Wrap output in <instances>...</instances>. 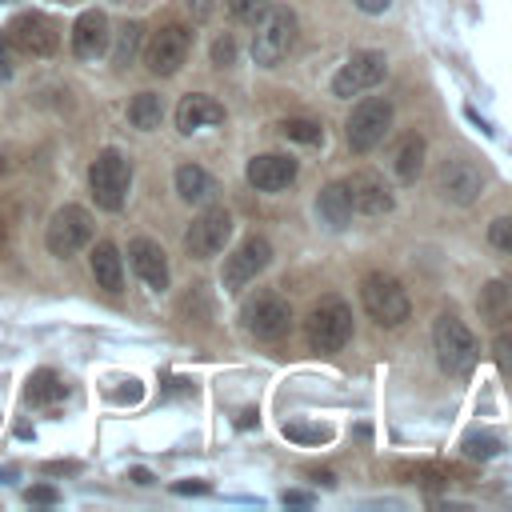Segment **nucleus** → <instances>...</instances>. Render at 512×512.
Segmentation results:
<instances>
[{
  "label": "nucleus",
  "instance_id": "f257e3e1",
  "mask_svg": "<svg viewBox=\"0 0 512 512\" xmlns=\"http://www.w3.org/2000/svg\"><path fill=\"white\" fill-rule=\"evenodd\" d=\"M296 44V16L288 8H272L256 20V32H252V60L260 68H276Z\"/></svg>",
  "mask_w": 512,
  "mask_h": 512
},
{
  "label": "nucleus",
  "instance_id": "f03ea898",
  "mask_svg": "<svg viewBox=\"0 0 512 512\" xmlns=\"http://www.w3.org/2000/svg\"><path fill=\"white\" fill-rule=\"evenodd\" d=\"M128 184H132V164L124 152L116 148H104L92 168H88V188H92V200L108 212L124 208V196H128Z\"/></svg>",
  "mask_w": 512,
  "mask_h": 512
},
{
  "label": "nucleus",
  "instance_id": "7ed1b4c3",
  "mask_svg": "<svg viewBox=\"0 0 512 512\" xmlns=\"http://www.w3.org/2000/svg\"><path fill=\"white\" fill-rule=\"evenodd\" d=\"M432 344H436V360H440L444 372L464 376V372L476 368L480 344H476V336L468 332L464 320H456V316H440L436 328H432Z\"/></svg>",
  "mask_w": 512,
  "mask_h": 512
},
{
  "label": "nucleus",
  "instance_id": "20e7f679",
  "mask_svg": "<svg viewBox=\"0 0 512 512\" xmlns=\"http://www.w3.org/2000/svg\"><path fill=\"white\" fill-rule=\"evenodd\" d=\"M360 300H364V312L376 320V324H384V328H396V324H404L408 320V292L400 288V280L396 276H384V272H368L364 280H360Z\"/></svg>",
  "mask_w": 512,
  "mask_h": 512
},
{
  "label": "nucleus",
  "instance_id": "39448f33",
  "mask_svg": "<svg viewBox=\"0 0 512 512\" xmlns=\"http://www.w3.org/2000/svg\"><path fill=\"white\" fill-rule=\"evenodd\" d=\"M352 340V308L344 300H320L308 312V344L316 352H340Z\"/></svg>",
  "mask_w": 512,
  "mask_h": 512
},
{
  "label": "nucleus",
  "instance_id": "423d86ee",
  "mask_svg": "<svg viewBox=\"0 0 512 512\" xmlns=\"http://www.w3.org/2000/svg\"><path fill=\"white\" fill-rule=\"evenodd\" d=\"M384 72H388L384 52H376V48H360V52H352V56L340 64V72L332 76V96L352 100V96L376 88V84L384 80Z\"/></svg>",
  "mask_w": 512,
  "mask_h": 512
},
{
  "label": "nucleus",
  "instance_id": "0eeeda50",
  "mask_svg": "<svg viewBox=\"0 0 512 512\" xmlns=\"http://www.w3.org/2000/svg\"><path fill=\"white\" fill-rule=\"evenodd\" d=\"M388 128H392V104L380 100V96H368V100H360L352 108L344 136H348V148L352 152H372L388 136Z\"/></svg>",
  "mask_w": 512,
  "mask_h": 512
},
{
  "label": "nucleus",
  "instance_id": "6e6552de",
  "mask_svg": "<svg viewBox=\"0 0 512 512\" xmlns=\"http://www.w3.org/2000/svg\"><path fill=\"white\" fill-rule=\"evenodd\" d=\"M92 240V216L80 208V204H64L52 212L48 220V232H44V244L52 256H76L84 244Z\"/></svg>",
  "mask_w": 512,
  "mask_h": 512
},
{
  "label": "nucleus",
  "instance_id": "1a4fd4ad",
  "mask_svg": "<svg viewBox=\"0 0 512 512\" xmlns=\"http://www.w3.org/2000/svg\"><path fill=\"white\" fill-rule=\"evenodd\" d=\"M228 236H232V216H228L224 208H204V212L188 224V232H184V252H188L192 260H208V256L224 252Z\"/></svg>",
  "mask_w": 512,
  "mask_h": 512
},
{
  "label": "nucleus",
  "instance_id": "9d476101",
  "mask_svg": "<svg viewBox=\"0 0 512 512\" xmlns=\"http://www.w3.org/2000/svg\"><path fill=\"white\" fill-rule=\"evenodd\" d=\"M244 328L256 336V340H280L288 336L292 328V308L288 300H280L276 292H260L244 304Z\"/></svg>",
  "mask_w": 512,
  "mask_h": 512
},
{
  "label": "nucleus",
  "instance_id": "9b49d317",
  "mask_svg": "<svg viewBox=\"0 0 512 512\" xmlns=\"http://www.w3.org/2000/svg\"><path fill=\"white\" fill-rule=\"evenodd\" d=\"M188 48H192V32H188L184 24H164V28L148 40L144 64H148V72H156V76H172V72H180V64L188 60Z\"/></svg>",
  "mask_w": 512,
  "mask_h": 512
},
{
  "label": "nucleus",
  "instance_id": "f8f14e48",
  "mask_svg": "<svg viewBox=\"0 0 512 512\" xmlns=\"http://www.w3.org/2000/svg\"><path fill=\"white\" fill-rule=\"evenodd\" d=\"M268 260H272V244L264 236H248L232 256H224V272H220L224 288L228 292H240L248 280H256L268 268Z\"/></svg>",
  "mask_w": 512,
  "mask_h": 512
},
{
  "label": "nucleus",
  "instance_id": "ddd939ff",
  "mask_svg": "<svg viewBox=\"0 0 512 512\" xmlns=\"http://www.w3.org/2000/svg\"><path fill=\"white\" fill-rule=\"evenodd\" d=\"M4 36L12 40V48H20V52H28V56H52L56 44H60L56 24H52L48 16H40V12H20V16L4 28Z\"/></svg>",
  "mask_w": 512,
  "mask_h": 512
},
{
  "label": "nucleus",
  "instance_id": "4468645a",
  "mask_svg": "<svg viewBox=\"0 0 512 512\" xmlns=\"http://www.w3.org/2000/svg\"><path fill=\"white\" fill-rule=\"evenodd\" d=\"M436 188H440V196L448 200V204H476V196L484 192V180H480V172L468 164V160H444L440 164V172H436Z\"/></svg>",
  "mask_w": 512,
  "mask_h": 512
},
{
  "label": "nucleus",
  "instance_id": "2eb2a0df",
  "mask_svg": "<svg viewBox=\"0 0 512 512\" xmlns=\"http://www.w3.org/2000/svg\"><path fill=\"white\" fill-rule=\"evenodd\" d=\"M244 176H248V184L256 192H280V188H288L296 180V160L284 156V152H264V156L248 160Z\"/></svg>",
  "mask_w": 512,
  "mask_h": 512
},
{
  "label": "nucleus",
  "instance_id": "dca6fc26",
  "mask_svg": "<svg viewBox=\"0 0 512 512\" xmlns=\"http://www.w3.org/2000/svg\"><path fill=\"white\" fill-rule=\"evenodd\" d=\"M128 264H132V272L148 284V288H168V256H164V248L156 244V240H148V236H136L132 244H128Z\"/></svg>",
  "mask_w": 512,
  "mask_h": 512
},
{
  "label": "nucleus",
  "instance_id": "f3484780",
  "mask_svg": "<svg viewBox=\"0 0 512 512\" xmlns=\"http://www.w3.org/2000/svg\"><path fill=\"white\" fill-rule=\"evenodd\" d=\"M344 188H348V196H352V208H356V212L380 216V212H388V208H392V188H388V184H384V176H376V172H352V176L344 180Z\"/></svg>",
  "mask_w": 512,
  "mask_h": 512
},
{
  "label": "nucleus",
  "instance_id": "a211bd4d",
  "mask_svg": "<svg viewBox=\"0 0 512 512\" xmlns=\"http://www.w3.org/2000/svg\"><path fill=\"white\" fill-rule=\"evenodd\" d=\"M108 48V16L104 12H80L72 24V52L80 60H96Z\"/></svg>",
  "mask_w": 512,
  "mask_h": 512
},
{
  "label": "nucleus",
  "instance_id": "6ab92c4d",
  "mask_svg": "<svg viewBox=\"0 0 512 512\" xmlns=\"http://www.w3.org/2000/svg\"><path fill=\"white\" fill-rule=\"evenodd\" d=\"M220 120H224V108H220L212 96H204V92L184 96L180 108H176V128H180L184 136L196 132V128H212V124H220Z\"/></svg>",
  "mask_w": 512,
  "mask_h": 512
},
{
  "label": "nucleus",
  "instance_id": "aec40b11",
  "mask_svg": "<svg viewBox=\"0 0 512 512\" xmlns=\"http://www.w3.org/2000/svg\"><path fill=\"white\" fill-rule=\"evenodd\" d=\"M352 212H356V208H352V196H348L344 180L320 188V196H316V216H320L328 228H348V224H352Z\"/></svg>",
  "mask_w": 512,
  "mask_h": 512
},
{
  "label": "nucleus",
  "instance_id": "412c9836",
  "mask_svg": "<svg viewBox=\"0 0 512 512\" xmlns=\"http://www.w3.org/2000/svg\"><path fill=\"white\" fill-rule=\"evenodd\" d=\"M92 276H96V284L108 288V292H120V288H124V260H120L116 244L104 240V244L92 248Z\"/></svg>",
  "mask_w": 512,
  "mask_h": 512
},
{
  "label": "nucleus",
  "instance_id": "4be33fe9",
  "mask_svg": "<svg viewBox=\"0 0 512 512\" xmlns=\"http://www.w3.org/2000/svg\"><path fill=\"white\" fill-rule=\"evenodd\" d=\"M176 192H180V200H188V204H208L212 192H216V180H212L200 164H180V168H176Z\"/></svg>",
  "mask_w": 512,
  "mask_h": 512
},
{
  "label": "nucleus",
  "instance_id": "5701e85b",
  "mask_svg": "<svg viewBox=\"0 0 512 512\" xmlns=\"http://www.w3.org/2000/svg\"><path fill=\"white\" fill-rule=\"evenodd\" d=\"M64 392H68V384H64V380H60V372H52V368L32 372V376H28V388H24L28 404H56Z\"/></svg>",
  "mask_w": 512,
  "mask_h": 512
},
{
  "label": "nucleus",
  "instance_id": "b1692460",
  "mask_svg": "<svg viewBox=\"0 0 512 512\" xmlns=\"http://www.w3.org/2000/svg\"><path fill=\"white\" fill-rule=\"evenodd\" d=\"M128 120H132V128H140V132L160 128V120H164L160 96H156V92H136L132 104H128Z\"/></svg>",
  "mask_w": 512,
  "mask_h": 512
},
{
  "label": "nucleus",
  "instance_id": "393cba45",
  "mask_svg": "<svg viewBox=\"0 0 512 512\" xmlns=\"http://www.w3.org/2000/svg\"><path fill=\"white\" fill-rule=\"evenodd\" d=\"M480 312H484V320H492V324L512 320V288H508L504 280H492V284L480 292Z\"/></svg>",
  "mask_w": 512,
  "mask_h": 512
},
{
  "label": "nucleus",
  "instance_id": "a878e982",
  "mask_svg": "<svg viewBox=\"0 0 512 512\" xmlns=\"http://www.w3.org/2000/svg\"><path fill=\"white\" fill-rule=\"evenodd\" d=\"M392 160H396V176H400V180H416V176H420V168H424V140H420L416 132H412V136H404Z\"/></svg>",
  "mask_w": 512,
  "mask_h": 512
},
{
  "label": "nucleus",
  "instance_id": "bb28decb",
  "mask_svg": "<svg viewBox=\"0 0 512 512\" xmlns=\"http://www.w3.org/2000/svg\"><path fill=\"white\" fill-rule=\"evenodd\" d=\"M136 52H140V24H136V20H128V24H120V32H116L112 64H116V68H128V64L136 60Z\"/></svg>",
  "mask_w": 512,
  "mask_h": 512
},
{
  "label": "nucleus",
  "instance_id": "cd10ccee",
  "mask_svg": "<svg viewBox=\"0 0 512 512\" xmlns=\"http://www.w3.org/2000/svg\"><path fill=\"white\" fill-rule=\"evenodd\" d=\"M500 436H492V432H468L464 436V456H472V460H492V456H500Z\"/></svg>",
  "mask_w": 512,
  "mask_h": 512
},
{
  "label": "nucleus",
  "instance_id": "c85d7f7f",
  "mask_svg": "<svg viewBox=\"0 0 512 512\" xmlns=\"http://www.w3.org/2000/svg\"><path fill=\"white\" fill-rule=\"evenodd\" d=\"M280 132H284L288 140H300V144H320V140H324V128H320L316 120H300V116L284 120Z\"/></svg>",
  "mask_w": 512,
  "mask_h": 512
},
{
  "label": "nucleus",
  "instance_id": "c756f323",
  "mask_svg": "<svg viewBox=\"0 0 512 512\" xmlns=\"http://www.w3.org/2000/svg\"><path fill=\"white\" fill-rule=\"evenodd\" d=\"M284 436L300 440V444H324V440H332V428L328 424H300V420H292V424H284Z\"/></svg>",
  "mask_w": 512,
  "mask_h": 512
},
{
  "label": "nucleus",
  "instance_id": "7c9ffc66",
  "mask_svg": "<svg viewBox=\"0 0 512 512\" xmlns=\"http://www.w3.org/2000/svg\"><path fill=\"white\" fill-rule=\"evenodd\" d=\"M268 12V0H228V16L240 24H256Z\"/></svg>",
  "mask_w": 512,
  "mask_h": 512
},
{
  "label": "nucleus",
  "instance_id": "2f4dec72",
  "mask_svg": "<svg viewBox=\"0 0 512 512\" xmlns=\"http://www.w3.org/2000/svg\"><path fill=\"white\" fill-rule=\"evenodd\" d=\"M488 240H492V248H500V252L512 256V216L492 220V224H488Z\"/></svg>",
  "mask_w": 512,
  "mask_h": 512
},
{
  "label": "nucleus",
  "instance_id": "473e14b6",
  "mask_svg": "<svg viewBox=\"0 0 512 512\" xmlns=\"http://www.w3.org/2000/svg\"><path fill=\"white\" fill-rule=\"evenodd\" d=\"M492 356H496L500 372H504V376H512V336H508V332H500V336H496V344H492Z\"/></svg>",
  "mask_w": 512,
  "mask_h": 512
},
{
  "label": "nucleus",
  "instance_id": "72a5a7b5",
  "mask_svg": "<svg viewBox=\"0 0 512 512\" xmlns=\"http://www.w3.org/2000/svg\"><path fill=\"white\" fill-rule=\"evenodd\" d=\"M232 60H236V40H232V36H220V40L212 44V64H216V68H228Z\"/></svg>",
  "mask_w": 512,
  "mask_h": 512
},
{
  "label": "nucleus",
  "instance_id": "f704fd0d",
  "mask_svg": "<svg viewBox=\"0 0 512 512\" xmlns=\"http://www.w3.org/2000/svg\"><path fill=\"white\" fill-rule=\"evenodd\" d=\"M24 500H28V504H56L60 492H56L52 484H32V488H24Z\"/></svg>",
  "mask_w": 512,
  "mask_h": 512
},
{
  "label": "nucleus",
  "instance_id": "c9c22d12",
  "mask_svg": "<svg viewBox=\"0 0 512 512\" xmlns=\"http://www.w3.org/2000/svg\"><path fill=\"white\" fill-rule=\"evenodd\" d=\"M16 72V52H12V40L0 32V80H8Z\"/></svg>",
  "mask_w": 512,
  "mask_h": 512
},
{
  "label": "nucleus",
  "instance_id": "e433bc0d",
  "mask_svg": "<svg viewBox=\"0 0 512 512\" xmlns=\"http://www.w3.org/2000/svg\"><path fill=\"white\" fill-rule=\"evenodd\" d=\"M188 12H192V20H208L216 12V0H188Z\"/></svg>",
  "mask_w": 512,
  "mask_h": 512
},
{
  "label": "nucleus",
  "instance_id": "4c0bfd02",
  "mask_svg": "<svg viewBox=\"0 0 512 512\" xmlns=\"http://www.w3.org/2000/svg\"><path fill=\"white\" fill-rule=\"evenodd\" d=\"M352 4H356L360 12H372V16H376V12H384L392 0H352Z\"/></svg>",
  "mask_w": 512,
  "mask_h": 512
},
{
  "label": "nucleus",
  "instance_id": "58836bf2",
  "mask_svg": "<svg viewBox=\"0 0 512 512\" xmlns=\"http://www.w3.org/2000/svg\"><path fill=\"white\" fill-rule=\"evenodd\" d=\"M284 500H288V504H308L312 496H308V492H284Z\"/></svg>",
  "mask_w": 512,
  "mask_h": 512
},
{
  "label": "nucleus",
  "instance_id": "ea45409f",
  "mask_svg": "<svg viewBox=\"0 0 512 512\" xmlns=\"http://www.w3.org/2000/svg\"><path fill=\"white\" fill-rule=\"evenodd\" d=\"M176 492H208V484H196L192 480V484H176Z\"/></svg>",
  "mask_w": 512,
  "mask_h": 512
},
{
  "label": "nucleus",
  "instance_id": "a19ab883",
  "mask_svg": "<svg viewBox=\"0 0 512 512\" xmlns=\"http://www.w3.org/2000/svg\"><path fill=\"white\" fill-rule=\"evenodd\" d=\"M8 252V224H4V216H0V256Z\"/></svg>",
  "mask_w": 512,
  "mask_h": 512
},
{
  "label": "nucleus",
  "instance_id": "79ce46f5",
  "mask_svg": "<svg viewBox=\"0 0 512 512\" xmlns=\"http://www.w3.org/2000/svg\"><path fill=\"white\" fill-rule=\"evenodd\" d=\"M44 472H76V464H44Z\"/></svg>",
  "mask_w": 512,
  "mask_h": 512
},
{
  "label": "nucleus",
  "instance_id": "37998d69",
  "mask_svg": "<svg viewBox=\"0 0 512 512\" xmlns=\"http://www.w3.org/2000/svg\"><path fill=\"white\" fill-rule=\"evenodd\" d=\"M132 480H136V484H152V476H148L144 468H132Z\"/></svg>",
  "mask_w": 512,
  "mask_h": 512
},
{
  "label": "nucleus",
  "instance_id": "c03bdc74",
  "mask_svg": "<svg viewBox=\"0 0 512 512\" xmlns=\"http://www.w3.org/2000/svg\"><path fill=\"white\" fill-rule=\"evenodd\" d=\"M0 172H8V160H4V152H0Z\"/></svg>",
  "mask_w": 512,
  "mask_h": 512
}]
</instances>
